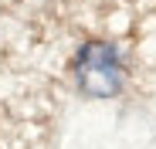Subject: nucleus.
<instances>
[{
  "label": "nucleus",
  "instance_id": "obj_1",
  "mask_svg": "<svg viewBox=\"0 0 156 149\" xmlns=\"http://www.w3.org/2000/svg\"><path fill=\"white\" fill-rule=\"evenodd\" d=\"M78 85L95 98H109L122 88V64L115 47L109 44H88L82 54H78Z\"/></svg>",
  "mask_w": 156,
  "mask_h": 149
}]
</instances>
